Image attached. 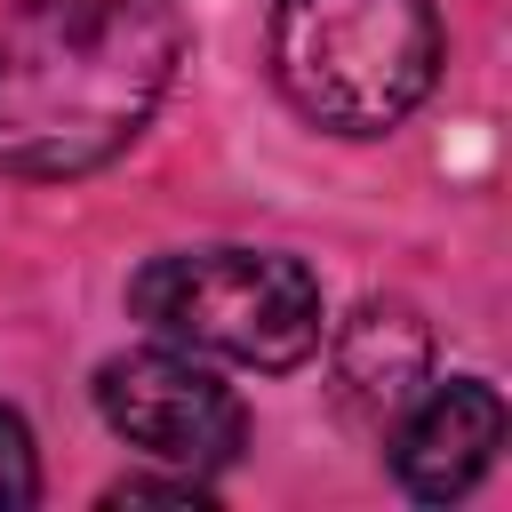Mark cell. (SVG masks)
<instances>
[{
    "instance_id": "obj_1",
    "label": "cell",
    "mask_w": 512,
    "mask_h": 512,
    "mask_svg": "<svg viewBox=\"0 0 512 512\" xmlns=\"http://www.w3.org/2000/svg\"><path fill=\"white\" fill-rule=\"evenodd\" d=\"M176 56V0H16L0 16V176L104 168L168 96Z\"/></svg>"
},
{
    "instance_id": "obj_2",
    "label": "cell",
    "mask_w": 512,
    "mask_h": 512,
    "mask_svg": "<svg viewBox=\"0 0 512 512\" xmlns=\"http://www.w3.org/2000/svg\"><path fill=\"white\" fill-rule=\"evenodd\" d=\"M280 96L336 136L400 128L440 72L432 0H272Z\"/></svg>"
},
{
    "instance_id": "obj_3",
    "label": "cell",
    "mask_w": 512,
    "mask_h": 512,
    "mask_svg": "<svg viewBox=\"0 0 512 512\" xmlns=\"http://www.w3.org/2000/svg\"><path fill=\"white\" fill-rule=\"evenodd\" d=\"M128 312L232 368H296L320 352V280L272 248H176L128 280Z\"/></svg>"
},
{
    "instance_id": "obj_4",
    "label": "cell",
    "mask_w": 512,
    "mask_h": 512,
    "mask_svg": "<svg viewBox=\"0 0 512 512\" xmlns=\"http://www.w3.org/2000/svg\"><path fill=\"white\" fill-rule=\"evenodd\" d=\"M96 408L128 448H144V456H160L176 472H224L248 448L240 392L216 368H200L184 344H152V352L104 360L96 368Z\"/></svg>"
},
{
    "instance_id": "obj_5",
    "label": "cell",
    "mask_w": 512,
    "mask_h": 512,
    "mask_svg": "<svg viewBox=\"0 0 512 512\" xmlns=\"http://www.w3.org/2000/svg\"><path fill=\"white\" fill-rule=\"evenodd\" d=\"M496 448H504V392L480 384V376H448V384H432V392L400 416V432H392V472H400L408 496L448 504V496H464V488L496 464Z\"/></svg>"
},
{
    "instance_id": "obj_6",
    "label": "cell",
    "mask_w": 512,
    "mask_h": 512,
    "mask_svg": "<svg viewBox=\"0 0 512 512\" xmlns=\"http://www.w3.org/2000/svg\"><path fill=\"white\" fill-rule=\"evenodd\" d=\"M424 376V328L408 304H368L352 328H344V384L368 392V400H408V384Z\"/></svg>"
},
{
    "instance_id": "obj_7",
    "label": "cell",
    "mask_w": 512,
    "mask_h": 512,
    "mask_svg": "<svg viewBox=\"0 0 512 512\" xmlns=\"http://www.w3.org/2000/svg\"><path fill=\"white\" fill-rule=\"evenodd\" d=\"M40 496V464H32V432L16 408H0V512L32 504Z\"/></svg>"
},
{
    "instance_id": "obj_8",
    "label": "cell",
    "mask_w": 512,
    "mask_h": 512,
    "mask_svg": "<svg viewBox=\"0 0 512 512\" xmlns=\"http://www.w3.org/2000/svg\"><path fill=\"white\" fill-rule=\"evenodd\" d=\"M104 504H208V488H200V472H184V480H120Z\"/></svg>"
}]
</instances>
